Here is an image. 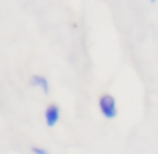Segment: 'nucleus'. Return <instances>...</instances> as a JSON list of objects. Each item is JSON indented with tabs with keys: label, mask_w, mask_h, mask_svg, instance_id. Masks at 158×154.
I'll return each mask as SVG.
<instances>
[{
	"label": "nucleus",
	"mask_w": 158,
	"mask_h": 154,
	"mask_svg": "<svg viewBox=\"0 0 158 154\" xmlns=\"http://www.w3.org/2000/svg\"><path fill=\"white\" fill-rule=\"evenodd\" d=\"M99 110L102 113V117L112 120L117 117L119 110H117V102L110 93H104V95L99 97Z\"/></svg>",
	"instance_id": "1"
},
{
	"label": "nucleus",
	"mask_w": 158,
	"mask_h": 154,
	"mask_svg": "<svg viewBox=\"0 0 158 154\" xmlns=\"http://www.w3.org/2000/svg\"><path fill=\"white\" fill-rule=\"evenodd\" d=\"M60 117H61V110H60V105L58 103H49L44 110V122L49 129L56 125L60 122Z\"/></svg>",
	"instance_id": "2"
},
{
	"label": "nucleus",
	"mask_w": 158,
	"mask_h": 154,
	"mask_svg": "<svg viewBox=\"0 0 158 154\" xmlns=\"http://www.w3.org/2000/svg\"><path fill=\"white\" fill-rule=\"evenodd\" d=\"M31 152H32V154H51L48 149H44V147H39V146H31Z\"/></svg>",
	"instance_id": "4"
},
{
	"label": "nucleus",
	"mask_w": 158,
	"mask_h": 154,
	"mask_svg": "<svg viewBox=\"0 0 158 154\" xmlns=\"http://www.w3.org/2000/svg\"><path fill=\"white\" fill-rule=\"evenodd\" d=\"M150 2H151V4H155V2H158V0H150Z\"/></svg>",
	"instance_id": "5"
},
{
	"label": "nucleus",
	"mask_w": 158,
	"mask_h": 154,
	"mask_svg": "<svg viewBox=\"0 0 158 154\" xmlns=\"http://www.w3.org/2000/svg\"><path fill=\"white\" fill-rule=\"evenodd\" d=\"M29 85L31 86H38V88L43 90V93L44 95H49V81L46 76L43 75H32L31 80H29Z\"/></svg>",
	"instance_id": "3"
}]
</instances>
